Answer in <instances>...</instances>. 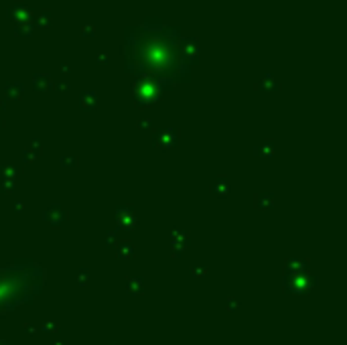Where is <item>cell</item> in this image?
<instances>
[{
    "mask_svg": "<svg viewBox=\"0 0 347 345\" xmlns=\"http://www.w3.org/2000/svg\"><path fill=\"white\" fill-rule=\"evenodd\" d=\"M128 67L158 83L181 77L187 69V49L181 35L163 27H142L126 37Z\"/></svg>",
    "mask_w": 347,
    "mask_h": 345,
    "instance_id": "obj_1",
    "label": "cell"
},
{
    "mask_svg": "<svg viewBox=\"0 0 347 345\" xmlns=\"http://www.w3.org/2000/svg\"><path fill=\"white\" fill-rule=\"evenodd\" d=\"M0 345H10V343H6V341H2V339H0Z\"/></svg>",
    "mask_w": 347,
    "mask_h": 345,
    "instance_id": "obj_3",
    "label": "cell"
},
{
    "mask_svg": "<svg viewBox=\"0 0 347 345\" xmlns=\"http://www.w3.org/2000/svg\"><path fill=\"white\" fill-rule=\"evenodd\" d=\"M43 287V270L37 264L0 268V313L31 301Z\"/></svg>",
    "mask_w": 347,
    "mask_h": 345,
    "instance_id": "obj_2",
    "label": "cell"
}]
</instances>
